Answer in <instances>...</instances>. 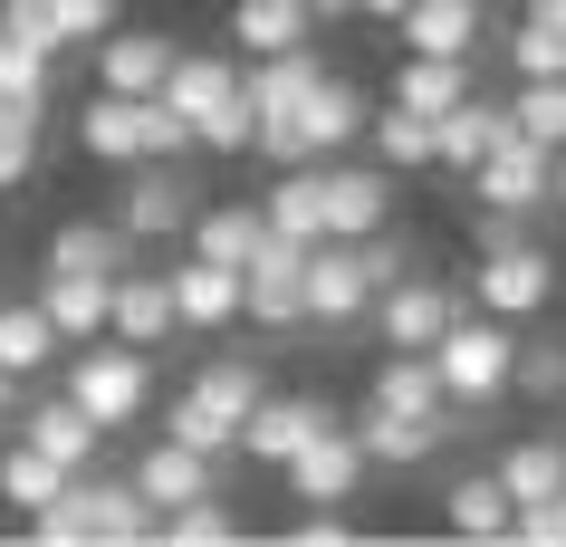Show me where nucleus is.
<instances>
[{
	"instance_id": "41",
	"label": "nucleus",
	"mask_w": 566,
	"mask_h": 547,
	"mask_svg": "<svg viewBox=\"0 0 566 547\" xmlns=\"http://www.w3.org/2000/svg\"><path fill=\"white\" fill-rule=\"evenodd\" d=\"M509 395H528V403H566V336H537V346H518V375H509Z\"/></svg>"
},
{
	"instance_id": "5",
	"label": "nucleus",
	"mask_w": 566,
	"mask_h": 547,
	"mask_svg": "<svg viewBox=\"0 0 566 547\" xmlns=\"http://www.w3.org/2000/svg\"><path fill=\"white\" fill-rule=\"evenodd\" d=\"M365 471H375V461H365L356 423H327V432H307L298 452L279 461V481H289V499H298V509H346V499L365 490Z\"/></svg>"
},
{
	"instance_id": "47",
	"label": "nucleus",
	"mask_w": 566,
	"mask_h": 547,
	"mask_svg": "<svg viewBox=\"0 0 566 547\" xmlns=\"http://www.w3.org/2000/svg\"><path fill=\"white\" fill-rule=\"evenodd\" d=\"M298 547H346V518H298Z\"/></svg>"
},
{
	"instance_id": "46",
	"label": "nucleus",
	"mask_w": 566,
	"mask_h": 547,
	"mask_svg": "<svg viewBox=\"0 0 566 547\" xmlns=\"http://www.w3.org/2000/svg\"><path fill=\"white\" fill-rule=\"evenodd\" d=\"M509 538H518V547H566V499H528V509H509Z\"/></svg>"
},
{
	"instance_id": "23",
	"label": "nucleus",
	"mask_w": 566,
	"mask_h": 547,
	"mask_svg": "<svg viewBox=\"0 0 566 547\" xmlns=\"http://www.w3.org/2000/svg\"><path fill=\"white\" fill-rule=\"evenodd\" d=\"M365 116H375V106H365L356 87H346V77H317V96H307L298 106V135H307V164H327V154H346L365 135Z\"/></svg>"
},
{
	"instance_id": "28",
	"label": "nucleus",
	"mask_w": 566,
	"mask_h": 547,
	"mask_svg": "<svg viewBox=\"0 0 566 547\" xmlns=\"http://www.w3.org/2000/svg\"><path fill=\"white\" fill-rule=\"evenodd\" d=\"M509 509H518V499H509L500 471H471V481L442 490V528L451 538H509Z\"/></svg>"
},
{
	"instance_id": "34",
	"label": "nucleus",
	"mask_w": 566,
	"mask_h": 547,
	"mask_svg": "<svg viewBox=\"0 0 566 547\" xmlns=\"http://www.w3.org/2000/svg\"><path fill=\"white\" fill-rule=\"evenodd\" d=\"M125 231L116 221H59V241H49V270H87V278H116L125 270Z\"/></svg>"
},
{
	"instance_id": "31",
	"label": "nucleus",
	"mask_w": 566,
	"mask_h": 547,
	"mask_svg": "<svg viewBox=\"0 0 566 547\" xmlns=\"http://www.w3.org/2000/svg\"><path fill=\"white\" fill-rule=\"evenodd\" d=\"M500 481H509V499H518V509H528V499H566V442H557V432L509 442V452H500Z\"/></svg>"
},
{
	"instance_id": "39",
	"label": "nucleus",
	"mask_w": 566,
	"mask_h": 547,
	"mask_svg": "<svg viewBox=\"0 0 566 547\" xmlns=\"http://www.w3.org/2000/svg\"><path fill=\"white\" fill-rule=\"evenodd\" d=\"M154 538L164 547H231L240 518L221 509V499H182V509H154Z\"/></svg>"
},
{
	"instance_id": "18",
	"label": "nucleus",
	"mask_w": 566,
	"mask_h": 547,
	"mask_svg": "<svg viewBox=\"0 0 566 547\" xmlns=\"http://www.w3.org/2000/svg\"><path fill=\"white\" fill-rule=\"evenodd\" d=\"M164 67H174L164 30H106L96 39V87H116V96H164Z\"/></svg>"
},
{
	"instance_id": "14",
	"label": "nucleus",
	"mask_w": 566,
	"mask_h": 547,
	"mask_svg": "<svg viewBox=\"0 0 566 547\" xmlns=\"http://www.w3.org/2000/svg\"><path fill=\"white\" fill-rule=\"evenodd\" d=\"M145 125H154V96H116L96 87L87 106H77V145H87V164H145Z\"/></svg>"
},
{
	"instance_id": "19",
	"label": "nucleus",
	"mask_w": 566,
	"mask_h": 547,
	"mask_svg": "<svg viewBox=\"0 0 566 547\" xmlns=\"http://www.w3.org/2000/svg\"><path fill=\"white\" fill-rule=\"evenodd\" d=\"M509 135H518V125H509V106H490V96H461V106H451V116H432V164H442V173H471L480 154L490 145H509Z\"/></svg>"
},
{
	"instance_id": "51",
	"label": "nucleus",
	"mask_w": 566,
	"mask_h": 547,
	"mask_svg": "<svg viewBox=\"0 0 566 547\" xmlns=\"http://www.w3.org/2000/svg\"><path fill=\"white\" fill-rule=\"evenodd\" d=\"M557 202H566V145H557Z\"/></svg>"
},
{
	"instance_id": "6",
	"label": "nucleus",
	"mask_w": 566,
	"mask_h": 547,
	"mask_svg": "<svg viewBox=\"0 0 566 547\" xmlns=\"http://www.w3.org/2000/svg\"><path fill=\"white\" fill-rule=\"evenodd\" d=\"M192 212H202V192H192V173L182 164H125L116 182V231L125 241H174V231H192Z\"/></svg>"
},
{
	"instance_id": "15",
	"label": "nucleus",
	"mask_w": 566,
	"mask_h": 547,
	"mask_svg": "<svg viewBox=\"0 0 566 547\" xmlns=\"http://www.w3.org/2000/svg\"><path fill=\"white\" fill-rule=\"evenodd\" d=\"M174 278V317H182V336H221V327H240V270H221V260H182V270H164Z\"/></svg>"
},
{
	"instance_id": "7",
	"label": "nucleus",
	"mask_w": 566,
	"mask_h": 547,
	"mask_svg": "<svg viewBox=\"0 0 566 547\" xmlns=\"http://www.w3.org/2000/svg\"><path fill=\"white\" fill-rule=\"evenodd\" d=\"M471 202H490V212H509V221H537L547 202H557V154L528 145V135L490 145V154L471 164Z\"/></svg>"
},
{
	"instance_id": "12",
	"label": "nucleus",
	"mask_w": 566,
	"mask_h": 547,
	"mask_svg": "<svg viewBox=\"0 0 566 547\" xmlns=\"http://www.w3.org/2000/svg\"><path fill=\"white\" fill-rule=\"evenodd\" d=\"M461 432V403H442V413H385V403H365V423H356V442H365V461L375 471H413V461H432Z\"/></svg>"
},
{
	"instance_id": "42",
	"label": "nucleus",
	"mask_w": 566,
	"mask_h": 547,
	"mask_svg": "<svg viewBox=\"0 0 566 547\" xmlns=\"http://www.w3.org/2000/svg\"><path fill=\"white\" fill-rule=\"evenodd\" d=\"M39 173V116L30 106H0V192H20Z\"/></svg>"
},
{
	"instance_id": "10",
	"label": "nucleus",
	"mask_w": 566,
	"mask_h": 547,
	"mask_svg": "<svg viewBox=\"0 0 566 547\" xmlns=\"http://www.w3.org/2000/svg\"><path fill=\"white\" fill-rule=\"evenodd\" d=\"M375 317V270L356 241H317L307 250V327H356Z\"/></svg>"
},
{
	"instance_id": "11",
	"label": "nucleus",
	"mask_w": 566,
	"mask_h": 547,
	"mask_svg": "<svg viewBox=\"0 0 566 547\" xmlns=\"http://www.w3.org/2000/svg\"><path fill=\"white\" fill-rule=\"evenodd\" d=\"M451 317H461V288H451V278H394V288H375V327H385V346H422V356H432V336L451 327Z\"/></svg>"
},
{
	"instance_id": "4",
	"label": "nucleus",
	"mask_w": 566,
	"mask_h": 547,
	"mask_svg": "<svg viewBox=\"0 0 566 547\" xmlns=\"http://www.w3.org/2000/svg\"><path fill=\"white\" fill-rule=\"evenodd\" d=\"M547 288H557V260H547V241H528V231H500V241L480 250V270H471V298L490 307V317H537L547 307Z\"/></svg>"
},
{
	"instance_id": "49",
	"label": "nucleus",
	"mask_w": 566,
	"mask_h": 547,
	"mask_svg": "<svg viewBox=\"0 0 566 547\" xmlns=\"http://www.w3.org/2000/svg\"><path fill=\"white\" fill-rule=\"evenodd\" d=\"M365 20H403V10H413V0H356Z\"/></svg>"
},
{
	"instance_id": "2",
	"label": "nucleus",
	"mask_w": 566,
	"mask_h": 547,
	"mask_svg": "<svg viewBox=\"0 0 566 547\" xmlns=\"http://www.w3.org/2000/svg\"><path fill=\"white\" fill-rule=\"evenodd\" d=\"M432 375H442V395L461 403V413H480V403L509 395V375H518V336H509V317H490V307H461L442 336H432Z\"/></svg>"
},
{
	"instance_id": "8",
	"label": "nucleus",
	"mask_w": 566,
	"mask_h": 547,
	"mask_svg": "<svg viewBox=\"0 0 566 547\" xmlns=\"http://www.w3.org/2000/svg\"><path fill=\"white\" fill-rule=\"evenodd\" d=\"M240 317L269 336L307 327V241H279L269 231L260 250H250V270H240Z\"/></svg>"
},
{
	"instance_id": "3",
	"label": "nucleus",
	"mask_w": 566,
	"mask_h": 547,
	"mask_svg": "<svg viewBox=\"0 0 566 547\" xmlns=\"http://www.w3.org/2000/svg\"><path fill=\"white\" fill-rule=\"evenodd\" d=\"M67 395L96 413V432L145 423V413H154V365H145V346H125V336H87L77 365H67Z\"/></svg>"
},
{
	"instance_id": "21",
	"label": "nucleus",
	"mask_w": 566,
	"mask_h": 547,
	"mask_svg": "<svg viewBox=\"0 0 566 547\" xmlns=\"http://www.w3.org/2000/svg\"><path fill=\"white\" fill-rule=\"evenodd\" d=\"M20 432H30V442H39L49 461H67V471H87V461H96V442H106V432H96V413H87L77 395H67V385H59V395H39L30 413H20Z\"/></svg>"
},
{
	"instance_id": "13",
	"label": "nucleus",
	"mask_w": 566,
	"mask_h": 547,
	"mask_svg": "<svg viewBox=\"0 0 566 547\" xmlns=\"http://www.w3.org/2000/svg\"><path fill=\"white\" fill-rule=\"evenodd\" d=\"M164 106L202 135L221 106H240V59H221V49H174V67H164Z\"/></svg>"
},
{
	"instance_id": "1",
	"label": "nucleus",
	"mask_w": 566,
	"mask_h": 547,
	"mask_svg": "<svg viewBox=\"0 0 566 547\" xmlns=\"http://www.w3.org/2000/svg\"><path fill=\"white\" fill-rule=\"evenodd\" d=\"M30 538L39 547H145L154 538V499L135 481H77L49 499V509H30Z\"/></svg>"
},
{
	"instance_id": "16",
	"label": "nucleus",
	"mask_w": 566,
	"mask_h": 547,
	"mask_svg": "<svg viewBox=\"0 0 566 547\" xmlns=\"http://www.w3.org/2000/svg\"><path fill=\"white\" fill-rule=\"evenodd\" d=\"M327 423H336V413H327L317 395H260V403H250V423H240V452L279 471V461L298 452L307 432H327Z\"/></svg>"
},
{
	"instance_id": "48",
	"label": "nucleus",
	"mask_w": 566,
	"mask_h": 547,
	"mask_svg": "<svg viewBox=\"0 0 566 547\" xmlns=\"http://www.w3.org/2000/svg\"><path fill=\"white\" fill-rule=\"evenodd\" d=\"M10 413H20V375L0 365V423H10Z\"/></svg>"
},
{
	"instance_id": "24",
	"label": "nucleus",
	"mask_w": 566,
	"mask_h": 547,
	"mask_svg": "<svg viewBox=\"0 0 566 547\" xmlns=\"http://www.w3.org/2000/svg\"><path fill=\"white\" fill-rule=\"evenodd\" d=\"M135 490H145L154 509H182V499H211V452H192V442H154L145 461H135Z\"/></svg>"
},
{
	"instance_id": "9",
	"label": "nucleus",
	"mask_w": 566,
	"mask_h": 547,
	"mask_svg": "<svg viewBox=\"0 0 566 547\" xmlns=\"http://www.w3.org/2000/svg\"><path fill=\"white\" fill-rule=\"evenodd\" d=\"M317 212H327V241H365L394 221V173L385 164H317Z\"/></svg>"
},
{
	"instance_id": "40",
	"label": "nucleus",
	"mask_w": 566,
	"mask_h": 547,
	"mask_svg": "<svg viewBox=\"0 0 566 547\" xmlns=\"http://www.w3.org/2000/svg\"><path fill=\"white\" fill-rule=\"evenodd\" d=\"M0 106H30V116H49V49L0 39Z\"/></svg>"
},
{
	"instance_id": "25",
	"label": "nucleus",
	"mask_w": 566,
	"mask_h": 547,
	"mask_svg": "<svg viewBox=\"0 0 566 547\" xmlns=\"http://www.w3.org/2000/svg\"><path fill=\"white\" fill-rule=\"evenodd\" d=\"M307 0H231V49L240 59H279V49H307Z\"/></svg>"
},
{
	"instance_id": "22",
	"label": "nucleus",
	"mask_w": 566,
	"mask_h": 547,
	"mask_svg": "<svg viewBox=\"0 0 566 547\" xmlns=\"http://www.w3.org/2000/svg\"><path fill=\"white\" fill-rule=\"evenodd\" d=\"M394 39H403L413 59H471L480 49V0H413V10L394 20Z\"/></svg>"
},
{
	"instance_id": "50",
	"label": "nucleus",
	"mask_w": 566,
	"mask_h": 547,
	"mask_svg": "<svg viewBox=\"0 0 566 547\" xmlns=\"http://www.w3.org/2000/svg\"><path fill=\"white\" fill-rule=\"evenodd\" d=\"M528 20H547V30H566V0H528Z\"/></svg>"
},
{
	"instance_id": "29",
	"label": "nucleus",
	"mask_w": 566,
	"mask_h": 547,
	"mask_svg": "<svg viewBox=\"0 0 566 547\" xmlns=\"http://www.w3.org/2000/svg\"><path fill=\"white\" fill-rule=\"evenodd\" d=\"M471 96V59H413L403 49V67H394V106H413V116H451Z\"/></svg>"
},
{
	"instance_id": "38",
	"label": "nucleus",
	"mask_w": 566,
	"mask_h": 547,
	"mask_svg": "<svg viewBox=\"0 0 566 547\" xmlns=\"http://www.w3.org/2000/svg\"><path fill=\"white\" fill-rule=\"evenodd\" d=\"M192 395H202V403H221L231 423H250V403H260L269 385H260V365H250V356H202V375H192Z\"/></svg>"
},
{
	"instance_id": "30",
	"label": "nucleus",
	"mask_w": 566,
	"mask_h": 547,
	"mask_svg": "<svg viewBox=\"0 0 566 547\" xmlns=\"http://www.w3.org/2000/svg\"><path fill=\"white\" fill-rule=\"evenodd\" d=\"M375 403L385 413H442V375H432V356L422 346H385V365H375Z\"/></svg>"
},
{
	"instance_id": "43",
	"label": "nucleus",
	"mask_w": 566,
	"mask_h": 547,
	"mask_svg": "<svg viewBox=\"0 0 566 547\" xmlns=\"http://www.w3.org/2000/svg\"><path fill=\"white\" fill-rule=\"evenodd\" d=\"M557 59H566V30H547V20H518L509 30V67L518 77H557Z\"/></svg>"
},
{
	"instance_id": "37",
	"label": "nucleus",
	"mask_w": 566,
	"mask_h": 547,
	"mask_svg": "<svg viewBox=\"0 0 566 547\" xmlns=\"http://www.w3.org/2000/svg\"><path fill=\"white\" fill-rule=\"evenodd\" d=\"M509 125H518L528 145L557 154V145H566V77H518V96H509Z\"/></svg>"
},
{
	"instance_id": "32",
	"label": "nucleus",
	"mask_w": 566,
	"mask_h": 547,
	"mask_svg": "<svg viewBox=\"0 0 566 547\" xmlns=\"http://www.w3.org/2000/svg\"><path fill=\"white\" fill-rule=\"evenodd\" d=\"M365 145H375L385 173H432V116L394 106V96H385V116H365Z\"/></svg>"
},
{
	"instance_id": "26",
	"label": "nucleus",
	"mask_w": 566,
	"mask_h": 547,
	"mask_svg": "<svg viewBox=\"0 0 566 547\" xmlns=\"http://www.w3.org/2000/svg\"><path fill=\"white\" fill-rule=\"evenodd\" d=\"M260 241H269L260 202H202V212H192V250L221 260V270H250V250H260Z\"/></svg>"
},
{
	"instance_id": "45",
	"label": "nucleus",
	"mask_w": 566,
	"mask_h": 547,
	"mask_svg": "<svg viewBox=\"0 0 566 547\" xmlns=\"http://www.w3.org/2000/svg\"><path fill=\"white\" fill-rule=\"evenodd\" d=\"M49 10H59V39H67V49H96V39L116 30V0H49Z\"/></svg>"
},
{
	"instance_id": "27",
	"label": "nucleus",
	"mask_w": 566,
	"mask_h": 547,
	"mask_svg": "<svg viewBox=\"0 0 566 547\" xmlns=\"http://www.w3.org/2000/svg\"><path fill=\"white\" fill-rule=\"evenodd\" d=\"M67 481H77V471H67V461H49L30 432H20V442H0V509H20V518H30V509H49Z\"/></svg>"
},
{
	"instance_id": "35",
	"label": "nucleus",
	"mask_w": 566,
	"mask_h": 547,
	"mask_svg": "<svg viewBox=\"0 0 566 547\" xmlns=\"http://www.w3.org/2000/svg\"><path fill=\"white\" fill-rule=\"evenodd\" d=\"M260 212H269V231H279V241H307V250H317V241H327V212H317V164H289Z\"/></svg>"
},
{
	"instance_id": "17",
	"label": "nucleus",
	"mask_w": 566,
	"mask_h": 547,
	"mask_svg": "<svg viewBox=\"0 0 566 547\" xmlns=\"http://www.w3.org/2000/svg\"><path fill=\"white\" fill-rule=\"evenodd\" d=\"M106 336H125V346H164V336H182L174 317V278H154V270H116V307H106Z\"/></svg>"
},
{
	"instance_id": "44",
	"label": "nucleus",
	"mask_w": 566,
	"mask_h": 547,
	"mask_svg": "<svg viewBox=\"0 0 566 547\" xmlns=\"http://www.w3.org/2000/svg\"><path fill=\"white\" fill-rule=\"evenodd\" d=\"M0 39H20V49H49V59L67 49V39H59V10H49V0H0Z\"/></svg>"
},
{
	"instance_id": "36",
	"label": "nucleus",
	"mask_w": 566,
	"mask_h": 547,
	"mask_svg": "<svg viewBox=\"0 0 566 547\" xmlns=\"http://www.w3.org/2000/svg\"><path fill=\"white\" fill-rule=\"evenodd\" d=\"M164 432H174V442H192V452H211V461H221V452H240V423L221 413V403H202L192 385H182V395L164 403Z\"/></svg>"
},
{
	"instance_id": "33",
	"label": "nucleus",
	"mask_w": 566,
	"mask_h": 547,
	"mask_svg": "<svg viewBox=\"0 0 566 547\" xmlns=\"http://www.w3.org/2000/svg\"><path fill=\"white\" fill-rule=\"evenodd\" d=\"M49 356H59V327H49V307H39V298H0V365L30 385Z\"/></svg>"
},
{
	"instance_id": "20",
	"label": "nucleus",
	"mask_w": 566,
	"mask_h": 547,
	"mask_svg": "<svg viewBox=\"0 0 566 547\" xmlns=\"http://www.w3.org/2000/svg\"><path fill=\"white\" fill-rule=\"evenodd\" d=\"M39 307H49V327H59V346H87V336H106V307H116V278H87V270H49V278H39Z\"/></svg>"
}]
</instances>
